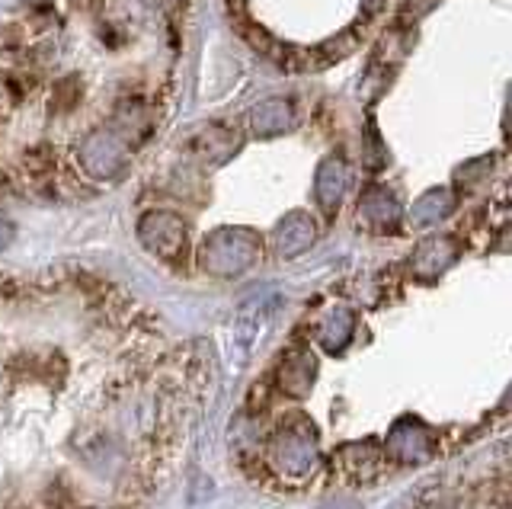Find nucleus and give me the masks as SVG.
I'll use <instances>...</instances> for the list:
<instances>
[{
    "instance_id": "obj_8",
    "label": "nucleus",
    "mask_w": 512,
    "mask_h": 509,
    "mask_svg": "<svg viewBox=\"0 0 512 509\" xmlns=\"http://www.w3.org/2000/svg\"><path fill=\"white\" fill-rule=\"evenodd\" d=\"M279 381H282V388H285L288 394L301 397L304 391L311 388V381H314V362L308 359V362H304V369H301V359H292V362H288L285 369H282Z\"/></svg>"
},
{
    "instance_id": "obj_3",
    "label": "nucleus",
    "mask_w": 512,
    "mask_h": 509,
    "mask_svg": "<svg viewBox=\"0 0 512 509\" xmlns=\"http://www.w3.org/2000/svg\"><path fill=\"white\" fill-rule=\"evenodd\" d=\"M276 244L282 257H295V253L308 250L314 244V225L308 215H288L279 231H276Z\"/></svg>"
},
{
    "instance_id": "obj_9",
    "label": "nucleus",
    "mask_w": 512,
    "mask_h": 509,
    "mask_svg": "<svg viewBox=\"0 0 512 509\" xmlns=\"http://www.w3.org/2000/svg\"><path fill=\"white\" fill-rule=\"evenodd\" d=\"M349 333H352V317L346 311H336V314H330L324 330H320V340H324L327 349H340V346H346Z\"/></svg>"
},
{
    "instance_id": "obj_1",
    "label": "nucleus",
    "mask_w": 512,
    "mask_h": 509,
    "mask_svg": "<svg viewBox=\"0 0 512 509\" xmlns=\"http://www.w3.org/2000/svg\"><path fill=\"white\" fill-rule=\"evenodd\" d=\"M256 260V241L247 231H218L208 237L202 250V263L215 276H237Z\"/></svg>"
},
{
    "instance_id": "obj_7",
    "label": "nucleus",
    "mask_w": 512,
    "mask_h": 509,
    "mask_svg": "<svg viewBox=\"0 0 512 509\" xmlns=\"http://www.w3.org/2000/svg\"><path fill=\"white\" fill-rule=\"evenodd\" d=\"M320 202L327 205V209H336V202H340L343 196V183H346V170L343 164H336V161H327L324 167H320Z\"/></svg>"
},
{
    "instance_id": "obj_10",
    "label": "nucleus",
    "mask_w": 512,
    "mask_h": 509,
    "mask_svg": "<svg viewBox=\"0 0 512 509\" xmlns=\"http://www.w3.org/2000/svg\"><path fill=\"white\" fill-rule=\"evenodd\" d=\"M13 234H16L13 225H4V221H0V250L13 244Z\"/></svg>"
},
{
    "instance_id": "obj_4",
    "label": "nucleus",
    "mask_w": 512,
    "mask_h": 509,
    "mask_svg": "<svg viewBox=\"0 0 512 509\" xmlns=\"http://www.w3.org/2000/svg\"><path fill=\"white\" fill-rule=\"evenodd\" d=\"M84 164L96 173V177H112L122 164V148L106 135H96L84 145Z\"/></svg>"
},
{
    "instance_id": "obj_5",
    "label": "nucleus",
    "mask_w": 512,
    "mask_h": 509,
    "mask_svg": "<svg viewBox=\"0 0 512 509\" xmlns=\"http://www.w3.org/2000/svg\"><path fill=\"white\" fill-rule=\"evenodd\" d=\"M292 122H295L292 106H288L285 100H269V103H263V106H256V109H253L250 129H253V132H260V135H276V132L292 129Z\"/></svg>"
},
{
    "instance_id": "obj_2",
    "label": "nucleus",
    "mask_w": 512,
    "mask_h": 509,
    "mask_svg": "<svg viewBox=\"0 0 512 509\" xmlns=\"http://www.w3.org/2000/svg\"><path fill=\"white\" fill-rule=\"evenodd\" d=\"M183 237H186V228L176 215L157 212V215H148L141 221V241L148 244L154 253H160V257H170V253L180 250Z\"/></svg>"
},
{
    "instance_id": "obj_6",
    "label": "nucleus",
    "mask_w": 512,
    "mask_h": 509,
    "mask_svg": "<svg viewBox=\"0 0 512 509\" xmlns=\"http://www.w3.org/2000/svg\"><path fill=\"white\" fill-rule=\"evenodd\" d=\"M276 461H279V468H282V471H288V474H301V471H308V468H311L314 452H311V445H308V442H301L298 433H282L279 442H276Z\"/></svg>"
}]
</instances>
